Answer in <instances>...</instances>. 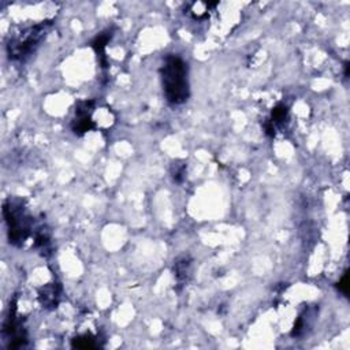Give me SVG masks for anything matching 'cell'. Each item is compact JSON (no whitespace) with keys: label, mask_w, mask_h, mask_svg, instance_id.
Masks as SVG:
<instances>
[{"label":"cell","mask_w":350,"mask_h":350,"mask_svg":"<svg viewBox=\"0 0 350 350\" xmlns=\"http://www.w3.org/2000/svg\"><path fill=\"white\" fill-rule=\"evenodd\" d=\"M93 107V101H80L76 108V118L73 119L72 127L73 131L78 135L85 134L86 131H90L94 127V123L90 118Z\"/></svg>","instance_id":"cell-5"},{"label":"cell","mask_w":350,"mask_h":350,"mask_svg":"<svg viewBox=\"0 0 350 350\" xmlns=\"http://www.w3.org/2000/svg\"><path fill=\"white\" fill-rule=\"evenodd\" d=\"M188 64L178 55H167L160 68L163 92L167 101L180 106L189 99Z\"/></svg>","instance_id":"cell-1"},{"label":"cell","mask_w":350,"mask_h":350,"mask_svg":"<svg viewBox=\"0 0 350 350\" xmlns=\"http://www.w3.org/2000/svg\"><path fill=\"white\" fill-rule=\"evenodd\" d=\"M59 293L56 292V289L52 288H45L43 289V292L40 293V300L43 302V305L47 306H55L58 304Z\"/></svg>","instance_id":"cell-7"},{"label":"cell","mask_w":350,"mask_h":350,"mask_svg":"<svg viewBox=\"0 0 350 350\" xmlns=\"http://www.w3.org/2000/svg\"><path fill=\"white\" fill-rule=\"evenodd\" d=\"M172 174H174V180L177 181V182H182V180H184V175H185L184 164H175Z\"/></svg>","instance_id":"cell-10"},{"label":"cell","mask_w":350,"mask_h":350,"mask_svg":"<svg viewBox=\"0 0 350 350\" xmlns=\"http://www.w3.org/2000/svg\"><path fill=\"white\" fill-rule=\"evenodd\" d=\"M338 288L341 289L345 294H347V272L343 275V278H342V281L339 282V285H338Z\"/></svg>","instance_id":"cell-11"},{"label":"cell","mask_w":350,"mask_h":350,"mask_svg":"<svg viewBox=\"0 0 350 350\" xmlns=\"http://www.w3.org/2000/svg\"><path fill=\"white\" fill-rule=\"evenodd\" d=\"M288 107L285 106V104H278L276 107L272 110V114H271V119H268L272 125H274V127L276 125H281V123H283V121L286 119V117H288Z\"/></svg>","instance_id":"cell-8"},{"label":"cell","mask_w":350,"mask_h":350,"mask_svg":"<svg viewBox=\"0 0 350 350\" xmlns=\"http://www.w3.org/2000/svg\"><path fill=\"white\" fill-rule=\"evenodd\" d=\"M93 341L94 339H92L90 337H80L73 341V346L74 347H81V349H90V347L97 346V343H94Z\"/></svg>","instance_id":"cell-9"},{"label":"cell","mask_w":350,"mask_h":350,"mask_svg":"<svg viewBox=\"0 0 350 350\" xmlns=\"http://www.w3.org/2000/svg\"><path fill=\"white\" fill-rule=\"evenodd\" d=\"M50 23L44 22L36 26H31L23 31L21 36L14 39L7 45L10 59L13 60H23L26 59L31 52H34L41 40L44 39L48 30Z\"/></svg>","instance_id":"cell-3"},{"label":"cell","mask_w":350,"mask_h":350,"mask_svg":"<svg viewBox=\"0 0 350 350\" xmlns=\"http://www.w3.org/2000/svg\"><path fill=\"white\" fill-rule=\"evenodd\" d=\"M3 334L10 341L9 347H21L26 342V332L23 330L22 323L17 318V308H15V301L13 306L10 308V314L3 326Z\"/></svg>","instance_id":"cell-4"},{"label":"cell","mask_w":350,"mask_h":350,"mask_svg":"<svg viewBox=\"0 0 350 350\" xmlns=\"http://www.w3.org/2000/svg\"><path fill=\"white\" fill-rule=\"evenodd\" d=\"M3 216L9 229L10 242L13 245H22L31 231V218L23 202L9 198L3 204Z\"/></svg>","instance_id":"cell-2"},{"label":"cell","mask_w":350,"mask_h":350,"mask_svg":"<svg viewBox=\"0 0 350 350\" xmlns=\"http://www.w3.org/2000/svg\"><path fill=\"white\" fill-rule=\"evenodd\" d=\"M110 39H111V34L108 36V33H103V34L96 37L93 43H92V47H93V50L96 51V54L100 58V62L103 64V67H106V55H104L106 52H104V50H106V45H107Z\"/></svg>","instance_id":"cell-6"}]
</instances>
